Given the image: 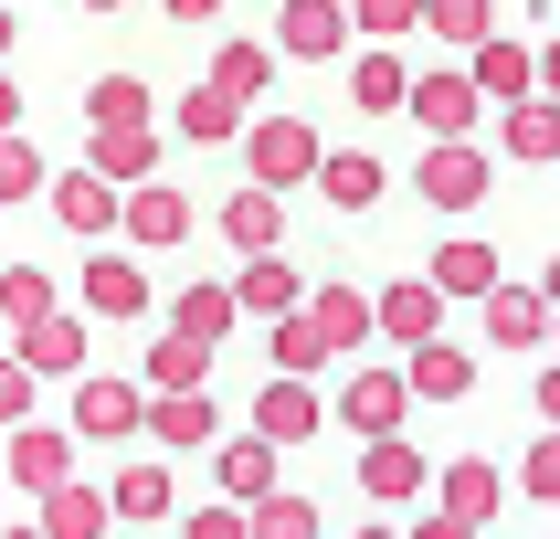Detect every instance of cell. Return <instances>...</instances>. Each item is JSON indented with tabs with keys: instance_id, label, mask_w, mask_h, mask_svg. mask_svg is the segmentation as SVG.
<instances>
[{
	"instance_id": "obj_1",
	"label": "cell",
	"mask_w": 560,
	"mask_h": 539,
	"mask_svg": "<svg viewBox=\"0 0 560 539\" xmlns=\"http://www.w3.org/2000/svg\"><path fill=\"white\" fill-rule=\"evenodd\" d=\"M317 138L307 117H265V127H244V159H254V180L265 190H307V169H317Z\"/></svg>"
},
{
	"instance_id": "obj_2",
	"label": "cell",
	"mask_w": 560,
	"mask_h": 539,
	"mask_svg": "<svg viewBox=\"0 0 560 539\" xmlns=\"http://www.w3.org/2000/svg\"><path fill=\"white\" fill-rule=\"evenodd\" d=\"M487 180H498V169H487V149H466V138H434V159L412 169V190H423L434 212H476Z\"/></svg>"
},
{
	"instance_id": "obj_3",
	"label": "cell",
	"mask_w": 560,
	"mask_h": 539,
	"mask_svg": "<svg viewBox=\"0 0 560 539\" xmlns=\"http://www.w3.org/2000/svg\"><path fill=\"white\" fill-rule=\"evenodd\" d=\"M317 423H328V402H317L307 371H276L265 391H254V434H265V444H307Z\"/></svg>"
},
{
	"instance_id": "obj_4",
	"label": "cell",
	"mask_w": 560,
	"mask_h": 539,
	"mask_svg": "<svg viewBox=\"0 0 560 539\" xmlns=\"http://www.w3.org/2000/svg\"><path fill=\"white\" fill-rule=\"evenodd\" d=\"M85 317H63V307H43V317H22V349H11V360H22V371L32 380H43V371H54V380H74V371H85Z\"/></svg>"
},
{
	"instance_id": "obj_5",
	"label": "cell",
	"mask_w": 560,
	"mask_h": 539,
	"mask_svg": "<svg viewBox=\"0 0 560 539\" xmlns=\"http://www.w3.org/2000/svg\"><path fill=\"white\" fill-rule=\"evenodd\" d=\"M117 233H127L138 254H159V244H180V233H190V201H180L170 180H127V201H117Z\"/></svg>"
},
{
	"instance_id": "obj_6",
	"label": "cell",
	"mask_w": 560,
	"mask_h": 539,
	"mask_svg": "<svg viewBox=\"0 0 560 539\" xmlns=\"http://www.w3.org/2000/svg\"><path fill=\"white\" fill-rule=\"evenodd\" d=\"M138 423H149L170 455H190V444H212V434H222V402L190 380V391H149V402H138Z\"/></svg>"
},
{
	"instance_id": "obj_7",
	"label": "cell",
	"mask_w": 560,
	"mask_h": 539,
	"mask_svg": "<svg viewBox=\"0 0 560 539\" xmlns=\"http://www.w3.org/2000/svg\"><path fill=\"white\" fill-rule=\"evenodd\" d=\"M423 487H444V529H487L508 507V476L487 466V455H466V466H444V476H423Z\"/></svg>"
},
{
	"instance_id": "obj_8",
	"label": "cell",
	"mask_w": 560,
	"mask_h": 539,
	"mask_svg": "<svg viewBox=\"0 0 560 539\" xmlns=\"http://www.w3.org/2000/svg\"><path fill=\"white\" fill-rule=\"evenodd\" d=\"M85 317H106V328L149 317V265H138V254H95L85 265Z\"/></svg>"
},
{
	"instance_id": "obj_9",
	"label": "cell",
	"mask_w": 560,
	"mask_h": 539,
	"mask_svg": "<svg viewBox=\"0 0 560 539\" xmlns=\"http://www.w3.org/2000/svg\"><path fill=\"white\" fill-rule=\"evenodd\" d=\"M63 476H74V434H54V423H11V487H22V497H43V487H63Z\"/></svg>"
},
{
	"instance_id": "obj_10",
	"label": "cell",
	"mask_w": 560,
	"mask_h": 539,
	"mask_svg": "<svg viewBox=\"0 0 560 539\" xmlns=\"http://www.w3.org/2000/svg\"><path fill=\"white\" fill-rule=\"evenodd\" d=\"M339 43H349V11H339V0H285V11H276V54L328 63Z\"/></svg>"
},
{
	"instance_id": "obj_11",
	"label": "cell",
	"mask_w": 560,
	"mask_h": 539,
	"mask_svg": "<svg viewBox=\"0 0 560 539\" xmlns=\"http://www.w3.org/2000/svg\"><path fill=\"white\" fill-rule=\"evenodd\" d=\"M423 455H412L402 444V423H392V434H371V455H360V497H381V507H402V497H423Z\"/></svg>"
},
{
	"instance_id": "obj_12",
	"label": "cell",
	"mask_w": 560,
	"mask_h": 539,
	"mask_svg": "<svg viewBox=\"0 0 560 539\" xmlns=\"http://www.w3.org/2000/svg\"><path fill=\"white\" fill-rule=\"evenodd\" d=\"M74 380H85V371H74ZM138 402H149L138 380H85V391H74V434L127 444V434H138Z\"/></svg>"
},
{
	"instance_id": "obj_13",
	"label": "cell",
	"mask_w": 560,
	"mask_h": 539,
	"mask_svg": "<svg viewBox=\"0 0 560 539\" xmlns=\"http://www.w3.org/2000/svg\"><path fill=\"white\" fill-rule=\"evenodd\" d=\"M85 169H95V180H149V169H159V138H149V117H127V127H95V138H85Z\"/></svg>"
},
{
	"instance_id": "obj_14",
	"label": "cell",
	"mask_w": 560,
	"mask_h": 539,
	"mask_svg": "<svg viewBox=\"0 0 560 539\" xmlns=\"http://www.w3.org/2000/svg\"><path fill=\"white\" fill-rule=\"evenodd\" d=\"M402 391H412V402H466V391H476V360H466L455 339H412Z\"/></svg>"
},
{
	"instance_id": "obj_15",
	"label": "cell",
	"mask_w": 560,
	"mask_h": 539,
	"mask_svg": "<svg viewBox=\"0 0 560 539\" xmlns=\"http://www.w3.org/2000/svg\"><path fill=\"white\" fill-rule=\"evenodd\" d=\"M339 423H349V434H392V423H412L402 371H360V380L339 391Z\"/></svg>"
},
{
	"instance_id": "obj_16",
	"label": "cell",
	"mask_w": 560,
	"mask_h": 539,
	"mask_svg": "<svg viewBox=\"0 0 560 539\" xmlns=\"http://www.w3.org/2000/svg\"><path fill=\"white\" fill-rule=\"evenodd\" d=\"M170 466H117V487H106V529H159L170 518Z\"/></svg>"
},
{
	"instance_id": "obj_17",
	"label": "cell",
	"mask_w": 560,
	"mask_h": 539,
	"mask_svg": "<svg viewBox=\"0 0 560 539\" xmlns=\"http://www.w3.org/2000/svg\"><path fill=\"white\" fill-rule=\"evenodd\" d=\"M317 201H328V212H371L381 201V159H360V149H317Z\"/></svg>"
},
{
	"instance_id": "obj_18",
	"label": "cell",
	"mask_w": 560,
	"mask_h": 539,
	"mask_svg": "<svg viewBox=\"0 0 560 539\" xmlns=\"http://www.w3.org/2000/svg\"><path fill=\"white\" fill-rule=\"evenodd\" d=\"M466 74H476V95H498V106H508V95H529L539 85V63H529V43H508V32H476V43H466Z\"/></svg>"
},
{
	"instance_id": "obj_19",
	"label": "cell",
	"mask_w": 560,
	"mask_h": 539,
	"mask_svg": "<svg viewBox=\"0 0 560 539\" xmlns=\"http://www.w3.org/2000/svg\"><path fill=\"white\" fill-rule=\"evenodd\" d=\"M487 339L498 349H539L550 339V296H539V285H487Z\"/></svg>"
},
{
	"instance_id": "obj_20",
	"label": "cell",
	"mask_w": 560,
	"mask_h": 539,
	"mask_svg": "<svg viewBox=\"0 0 560 539\" xmlns=\"http://www.w3.org/2000/svg\"><path fill=\"white\" fill-rule=\"evenodd\" d=\"M54 222H74L85 244H106V233H117V180H95V169H63V180H54Z\"/></svg>"
},
{
	"instance_id": "obj_21",
	"label": "cell",
	"mask_w": 560,
	"mask_h": 539,
	"mask_svg": "<svg viewBox=\"0 0 560 539\" xmlns=\"http://www.w3.org/2000/svg\"><path fill=\"white\" fill-rule=\"evenodd\" d=\"M402 106L434 127V138H466L476 127V74H423V85H402Z\"/></svg>"
},
{
	"instance_id": "obj_22",
	"label": "cell",
	"mask_w": 560,
	"mask_h": 539,
	"mask_svg": "<svg viewBox=\"0 0 560 539\" xmlns=\"http://www.w3.org/2000/svg\"><path fill=\"white\" fill-rule=\"evenodd\" d=\"M371 328H392V349H412V339H434V328H444V296H434V285H381V296H371Z\"/></svg>"
},
{
	"instance_id": "obj_23",
	"label": "cell",
	"mask_w": 560,
	"mask_h": 539,
	"mask_svg": "<svg viewBox=\"0 0 560 539\" xmlns=\"http://www.w3.org/2000/svg\"><path fill=\"white\" fill-rule=\"evenodd\" d=\"M296 296H307V285H296V265H285L276 244H265V254L244 265V276H233V307H244V317H285Z\"/></svg>"
},
{
	"instance_id": "obj_24",
	"label": "cell",
	"mask_w": 560,
	"mask_h": 539,
	"mask_svg": "<svg viewBox=\"0 0 560 539\" xmlns=\"http://www.w3.org/2000/svg\"><path fill=\"white\" fill-rule=\"evenodd\" d=\"M402 54H392V43H371V54L349 63V106H360V117H402Z\"/></svg>"
},
{
	"instance_id": "obj_25",
	"label": "cell",
	"mask_w": 560,
	"mask_h": 539,
	"mask_svg": "<svg viewBox=\"0 0 560 539\" xmlns=\"http://www.w3.org/2000/svg\"><path fill=\"white\" fill-rule=\"evenodd\" d=\"M180 138H190V149H222V138H244V95H222L212 74H201V85L180 95Z\"/></svg>"
},
{
	"instance_id": "obj_26",
	"label": "cell",
	"mask_w": 560,
	"mask_h": 539,
	"mask_svg": "<svg viewBox=\"0 0 560 539\" xmlns=\"http://www.w3.org/2000/svg\"><path fill=\"white\" fill-rule=\"evenodd\" d=\"M276 201H285V190H265V180L222 201V233H233V254H265V244L285 233V212H276Z\"/></svg>"
},
{
	"instance_id": "obj_27",
	"label": "cell",
	"mask_w": 560,
	"mask_h": 539,
	"mask_svg": "<svg viewBox=\"0 0 560 539\" xmlns=\"http://www.w3.org/2000/svg\"><path fill=\"white\" fill-rule=\"evenodd\" d=\"M32 529L43 539H95L106 529V497H85V487L63 476V487H43V518H32Z\"/></svg>"
},
{
	"instance_id": "obj_28",
	"label": "cell",
	"mask_w": 560,
	"mask_h": 539,
	"mask_svg": "<svg viewBox=\"0 0 560 539\" xmlns=\"http://www.w3.org/2000/svg\"><path fill=\"white\" fill-rule=\"evenodd\" d=\"M201 371H212V339H190V328H170V339H149V391H190Z\"/></svg>"
},
{
	"instance_id": "obj_29",
	"label": "cell",
	"mask_w": 560,
	"mask_h": 539,
	"mask_svg": "<svg viewBox=\"0 0 560 539\" xmlns=\"http://www.w3.org/2000/svg\"><path fill=\"white\" fill-rule=\"evenodd\" d=\"M170 317H180V328H190V339H233V328H244V307H233V285H180V307H170Z\"/></svg>"
},
{
	"instance_id": "obj_30",
	"label": "cell",
	"mask_w": 560,
	"mask_h": 539,
	"mask_svg": "<svg viewBox=\"0 0 560 539\" xmlns=\"http://www.w3.org/2000/svg\"><path fill=\"white\" fill-rule=\"evenodd\" d=\"M212 85L254 106V95L276 85V43H222V54H212Z\"/></svg>"
},
{
	"instance_id": "obj_31",
	"label": "cell",
	"mask_w": 560,
	"mask_h": 539,
	"mask_svg": "<svg viewBox=\"0 0 560 539\" xmlns=\"http://www.w3.org/2000/svg\"><path fill=\"white\" fill-rule=\"evenodd\" d=\"M498 285V244H444L434 254V296H487Z\"/></svg>"
},
{
	"instance_id": "obj_32",
	"label": "cell",
	"mask_w": 560,
	"mask_h": 539,
	"mask_svg": "<svg viewBox=\"0 0 560 539\" xmlns=\"http://www.w3.org/2000/svg\"><path fill=\"white\" fill-rule=\"evenodd\" d=\"M508 159H560V106L508 95Z\"/></svg>"
},
{
	"instance_id": "obj_33",
	"label": "cell",
	"mask_w": 560,
	"mask_h": 539,
	"mask_svg": "<svg viewBox=\"0 0 560 539\" xmlns=\"http://www.w3.org/2000/svg\"><path fill=\"white\" fill-rule=\"evenodd\" d=\"M222 487H233V497H265V487H276V444H265V434H233V444H222Z\"/></svg>"
},
{
	"instance_id": "obj_34",
	"label": "cell",
	"mask_w": 560,
	"mask_h": 539,
	"mask_svg": "<svg viewBox=\"0 0 560 539\" xmlns=\"http://www.w3.org/2000/svg\"><path fill=\"white\" fill-rule=\"evenodd\" d=\"M85 117H95V127L149 117V74H95V85H85Z\"/></svg>"
},
{
	"instance_id": "obj_35",
	"label": "cell",
	"mask_w": 560,
	"mask_h": 539,
	"mask_svg": "<svg viewBox=\"0 0 560 539\" xmlns=\"http://www.w3.org/2000/svg\"><path fill=\"white\" fill-rule=\"evenodd\" d=\"M244 529H265V539H317V507L285 497V487H265V497L244 507Z\"/></svg>"
},
{
	"instance_id": "obj_36",
	"label": "cell",
	"mask_w": 560,
	"mask_h": 539,
	"mask_svg": "<svg viewBox=\"0 0 560 539\" xmlns=\"http://www.w3.org/2000/svg\"><path fill=\"white\" fill-rule=\"evenodd\" d=\"M412 32H444V43H476V32H498V0H423V22Z\"/></svg>"
},
{
	"instance_id": "obj_37",
	"label": "cell",
	"mask_w": 560,
	"mask_h": 539,
	"mask_svg": "<svg viewBox=\"0 0 560 539\" xmlns=\"http://www.w3.org/2000/svg\"><path fill=\"white\" fill-rule=\"evenodd\" d=\"M32 190H43V149L22 127H0V201H32Z\"/></svg>"
},
{
	"instance_id": "obj_38",
	"label": "cell",
	"mask_w": 560,
	"mask_h": 539,
	"mask_svg": "<svg viewBox=\"0 0 560 539\" xmlns=\"http://www.w3.org/2000/svg\"><path fill=\"white\" fill-rule=\"evenodd\" d=\"M423 22V0H349V32H371V43H402Z\"/></svg>"
},
{
	"instance_id": "obj_39",
	"label": "cell",
	"mask_w": 560,
	"mask_h": 539,
	"mask_svg": "<svg viewBox=\"0 0 560 539\" xmlns=\"http://www.w3.org/2000/svg\"><path fill=\"white\" fill-rule=\"evenodd\" d=\"M43 307H54V276H43V265H11V276H0V317L22 328V317H43Z\"/></svg>"
},
{
	"instance_id": "obj_40",
	"label": "cell",
	"mask_w": 560,
	"mask_h": 539,
	"mask_svg": "<svg viewBox=\"0 0 560 539\" xmlns=\"http://www.w3.org/2000/svg\"><path fill=\"white\" fill-rule=\"evenodd\" d=\"M518 497H539V507H560V434H539L529 455H518Z\"/></svg>"
},
{
	"instance_id": "obj_41",
	"label": "cell",
	"mask_w": 560,
	"mask_h": 539,
	"mask_svg": "<svg viewBox=\"0 0 560 539\" xmlns=\"http://www.w3.org/2000/svg\"><path fill=\"white\" fill-rule=\"evenodd\" d=\"M22 412H32V371H22V360H0V423H22Z\"/></svg>"
},
{
	"instance_id": "obj_42",
	"label": "cell",
	"mask_w": 560,
	"mask_h": 539,
	"mask_svg": "<svg viewBox=\"0 0 560 539\" xmlns=\"http://www.w3.org/2000/svg\"><path fill=\"white\" fill-rule=\"evenodd\" d=\"M159 11H170V22H212L222 0H159Z\"/></svg>"
},
{
	"instance_id": "obj_43",
	"label": "cell",
	"mask_w": 560,
	"mask_h": 539,
	"mask_svg": "<svg viewBox=\"0 0 560 539\" xmlns=\"http://www.w3.org/2000/svg\"><path fill=\"white\" fill-rule=\"evenodd\" d=\"M0 127H22V85L11 74H0Z\"/></svg>"
},
{
	"instance_id": "obj_44",
	"label": "cell",
	"mask_w": 560,
	"mask_h": 539,
	"mask_svg": "<svg viewBox=\"0 0 560 539\" xmlns=\"http://www.w3.org/2000/svg\"><path fill=\"white\" fill-rule=\"evenodd\" d=\"M0 54H11V0H0Z\"/></svg>"
},
{
	"instance_id": "obj_45",
	"label": "cell",
	"mask_w": 560,
	"mask_h": 539,
	"mask_svg": "<svg viewBox=\"0 0 560 539\" xmlns=\"http://www.w3.org/2000/svg\"><path fill=\"white\" fill-rule=\"evenodd\" d=\"M85 11H127V0H85Z\"/></svg>"
}]
</instances>
